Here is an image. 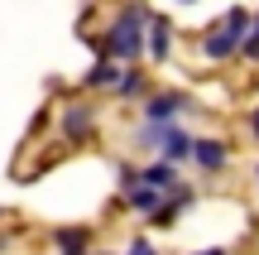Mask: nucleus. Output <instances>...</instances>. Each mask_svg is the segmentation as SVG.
I'll return each mask as SVG.
<instances>
[{"instance_id": "obj_13", "label": "nucleus", "mask_w": 259, "mask_h": 255, "mask_svg": "<svg viewBox=\"0 0 259 255\" xmlns=\"http://www.w3.org/2000/svg\"><path fill=\"white\" fill-rule=\"evenodd\" d=\"M240 53H245V58H259V19H254V29H250V34L240 39Z\"/></svg>"}, {"instance_id": "obj_9", "label": "nucleus", "mask_w": 259, "mask_h": 255, "mask_svg": "<svg viewBox=\"0 0 259 255\" xmlns=\"http://www.w3.org/2000/svg\"><path fill=\"white\" fill-rule=\"evenodd\" d=\"M115 96H125V101L144 96V72H139V67H125V72L115 77Z\"/></svg>"}, {"instance_id": "obj_6", "label": "nucleus", "mask_w": 259, "mask_h": 255, "mask_svg": "<svg viewBox=\"0 0 259 255\" xmlns=\"http://www.w3.org/2000/svg\"><path fill=\"white\" fill-rule=\"evenodd\" d=\"M158 150H163V159H168V164H183V159H192V135H187L183 125H173V121H168L163 144H158Z\"/></svg>"}, {"instance_id": "obj_16", "label": "nucleus", "mask_w": 259, "mask_h": 255, "mask_svg": "<svg viewBox=\"0 0 259 255\" xmlns=\"http://www.w3.org/2000/svg\"><path fill=\"white\" fill-rule=\"evenodd\" d=\"M197 255H226V250H221V246H211V250H197Z\"/></svg>"}, {"instance_id": "obj_10", "label": "nucleus", "mask_w": 259, "mask_h": 255, "mask_svg": "<svg viewBox=\"0 0 259 255\" xmlns=\"http://www.w3.org/2000/svg\"><path fill=\"white\" fill-rule=\"evenodd\" d=\"M144 183H158V188H173L178 183V164H168V159H158V164H149L144 173H139Z\"/></svg>"}, {"instance_id": "obj_2", "label": "nucleus", "mask_w": 259, "mask_h": 255, "mask_svg": "<svg viewBox=\"0 0 259 255\" xmlns=\"http://www.w3.org/2000/svg\"><path fill=\"white\" fill-rule=\"evenodd\" d=\"M245 34H250V10H231L221 29H206V44H202V53L221 63V58H231L235 48H240V39H245Z\"/></svg>"}, {"instance_id": "obj_12", "label": "nucleus", "mask_w": 259, "mask_h": 255, "mask_svg": "<svg viewBox=\"0 0 259 255\" xmlns=\"http://www.w3.org/2000/svg\"><path fill=\"white\" fill-rule=\"evenodd\" d=\"M115 58H96V67L87 72V87H115Z\"/></svg>"}, {"instance_id": "obj_15", "label": "nucleus", "mask_w": 259, "mask_h": 255, "mask_svg": "<svg viewBox=\"0 0 259 255\" xmlns=\"http://www.w3.org/2000/svg\"><path fill=\"white\" fill-rule=\"evenodd\" d=\"M250 130H254V140H259V111H254V116H250Z\"/></svg>"}, {"instance_id": "obj_4", "label": "nucleus", "mask_w": 259, "mask_h": 255, "mask_svg": "<svg viewBox=\"0 0 259 255\" xmlns=\"http://www.w3.org/2000/svg\"><path fill=\"white\" fill-rule=\"evenodd\" d=\"M144 53L154 58V63H163V58L173 53V24H168L163 15H149V34H144Z\"/></svg>"}, {"instance_id": "obj_11", "label": "nucleus", "mask_w": 259, "mask_h": 255, "mask_svg": "<svg viewBox=\"0 0 259 255\" xmlns=\"http://www.w3.org/2000/svg\"><path fill=\"white\" fill-rule=\"evenodd\" d=\"M58 255H87V231L82 227L58 231Z\"/></svg>"}, {"instance_id": "obj_5", "label": "nucleus", "mask_w": 259, "mask_h": 255, "mask_svg": "<svg viewBox=\"0 0 259 255\" xmlns=\"http://www.w3.org/2000/svg\"><path fill=\"white\" fill-rule=\"evenodd\" d=\"M92 130H96V116H92V106H63V140L82 144Z\"/></svg>"}, {"instance_id": "obj_3", "label": "nucleus", "mask_w": 259, "mask_h": 255, "mask_svg": "<svg viewBox=\"0 0 259 255\" xmlns=\"http://www.w3.org/2000/svg\"><path fill=\"white\" fill-rule=\"evenodd\" d=\"M163 198H168V188H158V183H144V178H130V193H125V202H130L135 212L154 217V212L163 207Z\"/></svg>"}, {"instance_id": "obj_8", "label": "nucleus", "mask_w": 259, "mask_h": 255, "mask_svg": "<svg viewBox=\"0 0 259 255\" xmlns=\"http://www.w3.org/2000/svg\"><path fill=\"white\" fill-rule=\"evenodd\" d=\"M192 159L202 164V169H226L231 150H226L221 140H192Z\"/></svg>"}, {"instance_id": "obj_1", "label": "nucleus", "mask_w": 259, "mask_h": 255, "mask_svg": "<svg viewBox=\"0 0 259 255\" xmlns=\"http://www.w3.org/2000/svg\"><path fill=\"white\" fill-rule=\"evenodd\" d=\"M144 34H149V10L144 5H125L92 48L101 58H139L144 53Z\"/></svg>"}, {"instance_id": "obj_7", "label": "nucleus", "mask_w": 259, "mask_h": 255, "mask_svg": "<svg viewBox=\"0 0 259 255\" xmlns=\"http://www.w3.org/2000/svg\"><path fill=\"white\" fill-rule=\"evenodd\" d=\"M183 106H187V96H183V92H163V96H154V101L144 106V121H173Z\"/></svg>"}, {"instance_id": "obj_14", "label": "nucleus", "mask_w": 259, "mask_h": 255, "mask_svg": "<svg viewBox=\"0 0 259 255\" xmlns=\"http://www.w3.org/2000/svg\"><path fill=\"white\" fill-rule=\"evenodd\" d=\"M125 255H158V250H154V246H149V241H144V236H135V241H130V250H125Z\"/></svg>"}, {"instance_id": "obj_17", "label": "nucleus", "mask_w": 259, "mask_h": 255, "mask_svg": "<svg viewBox=\"0 0 259 255\" xmlns=\"http://www.w3.org/2000/svg\"><path fill=\"white\" fill-rule=\"evenodd\" d=\"M254 178H259V169H254Z\"/></svg>"}]
</instances>
